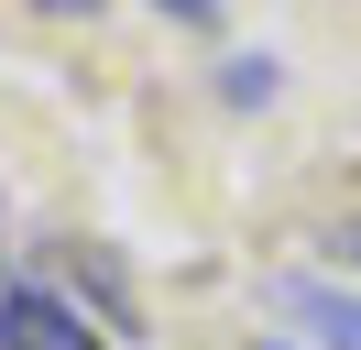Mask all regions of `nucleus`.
<instances>
[{
  "instance_id": "obj_6",
  "label": "nucleus",
  "mask_w": 361,
  "mask_h": 350,
  "mask_svg": "<svg viewBox=\"0 0 361 350\" xmlns=\"http://www.w3.org/2000/svg\"><path fill=\"white\" fill-rule=\"evenodd\" d=\"M350 262H361V230H350Z\"/></svg>"
},
{
  "instance_id": "obj_3",
  "label": "nucleus",
  "mask_w": 361,
  "mask_h": 350,
  "mask_svg": "<svg viewBox=\"0 0 361 350\" xmlns=\"http://www.w3.org/2000/svg\"><path fill=\"white\" fill-rule=\"evenodd\" d=\"M263 99H274V66L241 55V66H230V109H263Z\"/></svg>"
},
{
  "instance_id": "obj_5",
  "label": "nucleus",
  "mask_w": 361,
  "mask_h": 350,
  "mask_svg": "<svg viewBox=\"0 0 361 350\" xmlns=\"http://www.w3.org/2000/svg\"><path fill=\"white\" fill-rule=\"evenodd\" d=\"M33 11H55V22H77V11H99V0H33Z\"/></svg>"
},
{
  "instance_id": "obj_2",
  "label": "nucleus",
  "mask_w": 361,
  "mask_h": 350,
  "mask_svg": "<svg viewBox=\"0 0 361 350\" xmlns=\"http://www.w3.org/2000/svg\"><path fill=\"white\" fill-rule=\"evenodd\" d=\"M285 306H295L329 350H361V306H350V296H329V284H285Z\"/></svg>"
},
{
  "instance_id": "obj_1",
  "label": "nucleus",
  "mask_w": 361,
  "mask_h": 350,
  "mask_svg": "<svg viewBox=\"0 0 361 350\" xmlns=\"http://www.w3.org/2000/svg\"><path fill=\"white\" fill-rule=\"evenodd\" d=\"M0 350H99V328L66 296H44V284H11L0 296Z\"/></svg>"
},
{
  "instance_id": "obj_7",
  "label": "nucleus",
  "mask_w": 361,
  "mask_h": 350,
  "mask_svg": "<svg viewBox=\"0 0 361 350\" xmlns=\"http://www.w3.org/2000/svg\"><path fill=\"white\" fill-rule=\"evenodd\" d=\"M263 350H274V339H263Z\"/></svg>"
},
{
  "instance_id": "obj_4",
  "label": "nucleus",
  "mask_w": 361,
  "mask_h": 350,
  "mask_svg": "<svg viewBox=\"0 0 361 350\" xmlns=\"http://www.w3.org/2000/svg\"><path fill=\"white\" fill-rule=\"evenodd\" d=\"M154 11H176V22H219L230 0H154Z\"/></svg>"
}]
</instances>
